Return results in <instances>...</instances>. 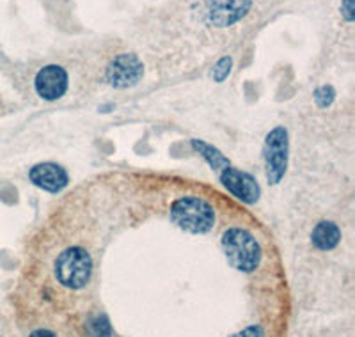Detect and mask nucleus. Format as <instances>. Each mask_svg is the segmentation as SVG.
<instances>
[{"label":"nucleus","instance_id":"obj_1","mask_svg":"<svg viewBox=\"0 0 355 337\" xmlns=\"http://www.w3.org/2000/svg\"><path fill=\"white\" fill-rule=\"evenodd\" d=\"M171 222L192 234H206L215 225V211L201 197H180L171 206Z\"/></svg>","mask_w":355,"mask_h":337},{"label":"nucleus","instance_id":"obj_2","mask_svg":"<svg viewBox=\"0 0 355 337\" xmlns=\"http://www.w3.org/2000/svg\"><path fill=\"white\" fill-rule=\"evenodd\" d=\"M222 249L231 266L243 273L254 272L261 263V247L247 229H227L222 234Z\"/></svg>","mask_w":355,"mask_h":337},{"label":"nucleus","instance_id":"obj_3","mask_svg":"<svg viewBox=\"0 0 355 337\" xmlns=\"http://www.w3.org/2000/svg\"><path fill=\"white\" fill-rule=\"evenodd\" d=\"M93 273V261L87 250L82 247L66 249L55 261V277L64 288L80 289L91 279Z\"/></svg>","mask_w":355,"mask_h":337},{"label":"nucleus","instance_id":"obj_4","mask_svg":"<svg viewBox=\"0 0 355 337\" xmlns=\"http://www.w3.org/2000/svg\"><path fill=\"white\" fill-rule=\"evenodd\" d=\"M288 130L284 126H275L265 139L263 157H265L266 180L270 185H277L284 178L288 167Z\"/></svg>","mask_w":355,"mask_h":337},{"label":"nucleus","instance_id":"obj_5","mask_svg":"<svg viewBox=\"0 0 355 337\" xmlns=\"http://www.w3.org/2000/svg\"><path fill=\"white\" fill-rule=\"evenodd\" d=\"M142 75H144V66L141 59L133 53H119L114 57L105 71L107 82L116 89H126L139 84Z\"/></svg>","mask_w":355,"mask_h":337},{"label":"nucleus","instance_id":"obj_6","mask_svg":"<svg viewBox=\"0 0 355 337\" xmlns=\"http://www.w3.org/2000/svg\"><path fill=\"white\" fill-rule=\"evenodd\" d=\"M252 0H206V18L214 27L224 28L242 20Z\"/></svg>","mask_w":355,"mask_h":337},{"label":"nucleus","instance_id":"obj_7","mask_svg":"<svg viewBox=\"0 0 355 337\" xmlns=\"http://www.w3.org/2000/svg\"><path fill=\"white\" fill-rule=\"evenodd\" d=\"M218 176H220L222 185L226 187L236 199L245 202V205H254L259 199L261 190H259L258 181L250 174L242 173L239 168L227 165V167H224L218 173Z\"/></svg>","mask_w":355,"mask_h":337},{"label":"nucleus","instance_id":"obj_8","mask_svg":"<svg viewBox=\"0 0 355 337\" xmlns=\"http://www.w3.org/2000/svg\"><path fill=\"white\" fill-rule=\"evenodd\" d=\"M34 85L37 96L46 101H55L64 96L68 91V73L57 64L44 66L36 75Z\"/></svg>","mask_w":355,"mask_h":337},{"label":"nucleus","instance_id":"obj_9","mask_svg":"<svg viewBox=\"0 0 355 337\" xmlns=\"http://www.w3.org/2000/svg\"><path fill=\"white\" fill-rule=\"evenodd\" d=\"M28 178L37 189H43L50 193H57L68 187V173L61 165L46 162V164L34 165L28 173Z\"/></svg>","mask_w":355,"mask_h":337},{"label":"nucleus","instance_id":"obj_10","mask_svg":"<svg viewBox=\"0 0 355 337\" xmlns=\"http://www.w3.org/2000/svg\"><path fill=\"white\" fill-rule=\"evenodd\" d=\"M311 241L318 250H332L341 241V231L334 222H320L311 233Z\"/></svg>","mask_w":355,"mask_h":337},{"label":"nucleus","instance_id":"obj_11","mask_svg":"<svg viewBox=\"0 0 355 337\" xmlns=\"http://www.w3.org/2000/svg\"><path fill=\"white\" fill-rule=\"evenodd\" d=\"M192 148H194L196 151H198L199 155H201V157L208 162V164H210V167L214 168V171H217V173H220L222 168L230 165V160H227V158L224 157V155H222L217 148H214L211 144H208V142L194 139V141H192Z\"/></svg>","mask_w":355,"mask_h":337},{"label":"nucleus","instance_id":"obj_12","mask_svg":"<svg viewBox=\"0 0 355 337\" xmlns=\"http://www.w3.org/2000/svg\"><path fill=\"white\" fill-rule=\"evenodd\" d=\"M334 98H336V91L332 85H322L315 91V103L318 105L320 109H327L334 103Z\"/></svg>","mask_w":355,"mask_h":337},{"label":"nucleus","instance_id":"obj_13","mask_svg":"<svg viewBox=\"0 0 355 337\" xmlns=\"http://www.w3.org/2000/svg\"><path fill=\"white\" fill-rule=\"evenodd\" d=\"M89 329H91V337H110V334H112L107 316L94 318Z\"/></svg>","mask_w":355,"mask_h":337},{"label":"nucleus","instance_id":"obj_14","mask_svg":"<svg viewBox=\"0 0 355 337\" xmlns=\"http://www.w3.org/2000/svg\"><path fill=\"white\" fill-rule=\"evenodd\" d=\"M231 66H233V59L231 57H222L220 60H218L217 64H215L214 71H211V76H214L215 82H224L230 76V71H231Z\"/></svg>","mask_w":355,"mask_h":337},{"label":"nucleus","instance_id":"obj_15","mask_svg":"<svg viewBox=\"0 0 355 337\" xmlns=\"http://www.w3.org/2000/svg\"><path fill=\"white\" fill-rule=\"evenodd\" d=\"M230 337H265V332H263V329L259 325H250Z\"/></svg>","mask_w":355,"mask_h":337},{"label":"nucleus","instance_id":"obj_16","mask_svg":"<svg viewBox=\"0 0 355 337\" xmlns=\"http://www.w3.org/2000/svg\"><path fill=\"white\" fill-rule=\"evenodd\" d=\"M341 15L347 21H354L355 18V8H354V0H343L341 2Z\"/></svg>","mask_w":355,"mask_h":337},{"label":"nucleus","instance_id":"obj_17","mask_svg":"<svg viewBox=\"0 0 355 337\" xmlns=\"http://www.w3.org/2000/svg\"><path fill=\"white\" fill-rule=\"evenodd\" d=\"M28 337H57L52 330H46V329H40V330H34L33 334Z\"/></svg>","mask_w":355,"mask_h":337}]
</instances>
